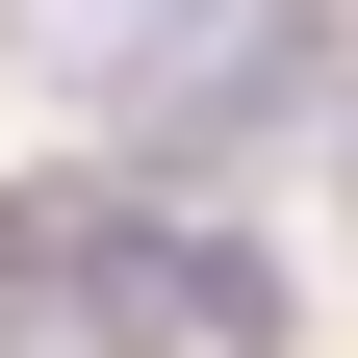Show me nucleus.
Returning <instances> with one entry per match:
<instances>
[{
  "label": "nucleus",
  "instance_id": "f257e3e1",
  "mask_svg": "<svg viewBox=\"0 0 358 358\" xmlns=\"http://www.w3.org/2000/svg\"><path fill=\"white\" fill-rule=\"evenodd\" d=\"M0 52H26V77H77V103H154V77L205 52V0H0Z\"/></svg>",
  "mask_w": 358,
  "mask_h": 358
},
{
  "label": "nucleus",
  "instance_id": "f03ea898",
  "mask_svg": "<svg viewBox=\"0 0 358 358\" xmlns=\"http://www.w3.org/2000/svg\"><path fill=\"white\" fill-rule=\"evenodd\" d=\"M333 205H358V154H333Z\"/></svg>",
  "mask_w": 358,
  "mask_h": 358
}]
</instances>
